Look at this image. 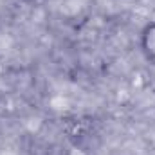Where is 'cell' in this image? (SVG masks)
Segmentation results:
<instances>
[{
	"label": "cell",
	"mask_w": 155,
	"mask_h": 155,
	"mask_svg": "<svg viewBox=\"0 0 155 155\" xmlns=\"http://www.w3.org/2000/svg\"><path fill=\"white\" fill-rule=\"evenodd\" d=\"M141 51L146 58V61L155 65V22L144 25L141 33Z\"/></svg>",
	"instance_id": "6da1fadb"
},
{
	"label": "cell",
	"mask_w": 155,
	"mask_h": 155,
	"mask_svg": "<svg viewBox=\"0 0 155 155\" xmlns=\"http://www.w3.org/2000/svg\"><path fill=\"white\" fill-rule=\"evenodd\" d=\"M69 155H87L83 150H79V148H72L71 152H69Z\"/></svg>",
	"instance_id": "7a4b0ae2"
}]
</instances>
